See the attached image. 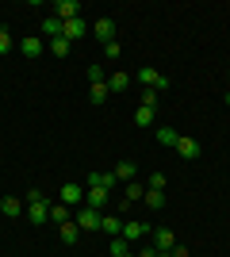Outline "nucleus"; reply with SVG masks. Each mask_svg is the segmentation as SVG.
Instances as JSON below:
<instances>
[{
	"label": "nucleus",
	"instance_id": "f257e3e1",
	"mask_svg": "<svg viewBox=\"0 0 230 257\" xmlns=\"http://www.w3.org/2000/svg\"><path fill=\"white\" fill-rule=\"evenodd\" d=\"M153 119H157V92H150V88H146L142 104L134 107V123H138V127H153Z\"/></svg>",
	"mask_w": 230,
	"mask_h": 257
},
{
	"label": "nucleus",
	"instance_id": "f03ea898",
	"mask_svg": "<svg viewBox=\"0 0 230 257\" xmlns=\"http://www.w3.org/2000/svg\"><path fill=\"white\" fill-rule=\"evenodd\" d=\"M134 77H138V85L150 88V92H165V88H169V77L157 73V69H150V65H142V69H138Z\"/></svg>",
	"mask_w": 230,
	"mask_h": 257
},
{
	"label": "nucleus",
	"instance_id": "7ed1b4c3",
	"mask_svg": "<svg viewBox=\"0 0 230 257\" xmlns=\"http://www.w3.org/2000/svg\"><path fill=\"white\" fill-rule=\"evenodd\" d=\"M150 238H153L150 246H157L161 253H173V249H176V234L169 230V226H153V230H150Z\"/></svg>",
	"mask_w": 230,
	"mask_h": 257
},
{
	"label": "nucleus",
	"instance_id": "20e7f679",
	"mask_svg": "<svg viewBox=\"0 0 230 257\" xmlns=\"http://www.w3.org/2000/svg\"><path fill=\"white\" fill-rule=\"evenodd\" d=\"M100 215H104V211H96V207H88V204H81V211H77L73 223L81 226V230H100Z\"/></svg>",
	"mask_w": 230,
	"mask_h": 257
},
{
	"label": "nucleus",
	"instance_id": "39448f33",
	"mask_svg": "<svg viewBox=\"0 0 230 257\" xmlns=\"http://www.w3.org/2000/svg\"><path fill=\"white\" fill-rule=\"evenodd\" d=\"M108 200H111V192L104 188V184H88V192H85V204H88V207L104 211V207H108Z\"/></svg>",
	"mask_w": 230,
	"mask_h": 257
},
{
	"label": "nucleus",
	"instance_id": "423d86ee",
	"mask_svg": "<svg viewBox=\"0 0 230 257\" xmlns=\"http://www.w3.org/2000/svg\"><path fill=\"white\" fill-rule=\"evenodd\" d=\"M58 200H62L66 207H77V204H85V188H81L77 181H69V184H62V192H58Z\"/></svg>",
	"mask_w": 230,
	"mask_h": 257
},
{
	"label": "nucleus",
	"instance_id": "0eeeda50",
	"mask_svg": "<svg viewBox=\"0 0 230 257\" xmlns=\"http://www.w3.org/2000/svg\"><path fill=\"white\" fill-rule=\"evenodd\" d=\"M54 16L62 23H69V20H77V16H81V4H77V0H54Z\"/></svg>",
	"mask_w": 230,
	"mask_h": 257
},
{
	"label": "nucleus",
	"instance_id": "6e6552de",
	"mask_svg": "<svg viewBox=\"0 0 230 257\" xmlns=\"http://www.w3.org/2000/svg\"><path fill=\"white\" fill-rule=\"evenodd\" d=\"M92 35H96V39H100L104 46H108V43H115V23H111L108 16H104V20H96V23H92Z\"/></svg>",
	"mask_w": 230,
	"mask_h": 257
},
{
	"label": "nucleus",
	"instance_id": "1a4fd4ad",
	"mask_svg": "<svg viewBox=\"0 0 230 257\" xmlns=\"http://www.w3.org/2000/svg\"><path fill=\"white\" fill-rule=\"evenodd\" d=\"M173 150L180 154V158L196 161V158H199V142H196V139H188V135H180V139H176V146H173Z\"/></svg>",
	"mask_w": 230,
	"mask_h": 257
},
{
	"label": "nucleus",
	"instance_id": "9d476101",
	"mask_svg": "<svg viewBox=\"0 0 230 257\" xmlns=\"http://www.w3.org/2000/svg\"><path fill=\"white\" fill-rule=\"evenodd\" d=\"M127 88H131V73H119V69L108 73V92L111 96H119V92H127Z\"/></svg>",
	"mask_w": 230,
	"mask_h": 257
},
{
	"label": "nucleus",
	"instance_id": "9b49d317",
	"mask_svg": "<svg viewBox=\"0 0 230 257\" xmlns=\"http://www.w3.org/2000/svg\"><path fill=\"white\" fill-rule=\"evenodd\" d=\"M153 226H146V223H138V219H134V223H123V238H127V242H142L146 234H150Z\"/></svg>",
	"mask_w": 230,
	"mask_h": 257
},
{
	"label": "nucleus",
	"instance_id": "f8f14e48",
	"mask_svg": "<svg viewBox=\"0 0 230 257\" xmlns=\"http://www.w3.org/2000/svg\"><path fill=\"white\" fill-rule=\"evenodd\" d=\"M100 230L111 234V238H119L123 234V219H119V215H100Z\"/></svg>",
	"mask_w": 230,
	"mask_h": 257
},
{
	"label": "nucleus",
	"instance_id": "ddd939ff",
	"mask_svg": "<svg viewBox=\"0 0 230 257\" xmlns=\"http://www.w3.org/2000/svg\"><path fill=\"white\" fill-rule=\"evenodd\" d=\"M0 211L8 215V219H20L23 215V200L20 196H4V200H0Z\"/></svg>",
	"mask_w": 230,
	"mask_h": 257
},
{
	"label": "nucleus",
	"instance_id": "4468645a",
	"mask_svg": "<svg viewBox=\"0 0 230 257\" xmlns=\"http://www.w3.org/2000/svg\"><path fill=\"white\" fill-rule=\"evenodd\" d=\"M58 234H62V242H66V246H77V238H81V226H77L73 219H69V223H62V226H58Z\"/></svg>",
	"mask_w": 230,
	"mask_h": 257
},
{
	"label": "nucleus",
	"instance_id": "2eb2a0df",
	"mask_svg": "<svg viewBox=\"0 0 230 257\" xmlns=\"http://www.w3.org/2000/svg\"><path fill=\"white\" fill-rule=\"evenodd\" d=\"M50 223H54V226L69 223V207L62 204V200H50Z\"/></svg>",
	"mask_w": 230,
	"mask_h": 257
},
{
	"label": "nucleus",
	"instance_id": "dca6fc26",
	"mask_svg": "<svg viewBox=\"0 0 230 257\" xmlns=\"http://www.w3.org/2000/svg\"><path fill=\"white\" fill-rule=\"evenodd\" d=\"M62 31H66V23L58 20V16H46V20H43V35H50V39H62Z\"/></svg>",
	"mask_w": 230,
	"mask_h": 257
},
{
	"label": "nucleus",
	"instance_id": "f3484780",
	"mask_svg": "<svg viewBox=\"0 0 230 257\" xmlns=\"http://www.w3.org/2000/svg\"><path fill=\"white\" fill-rule=\"evenodd\" d=\"M81 35H85V20L77 16V20H69V23H66V31H62V39H69V43H77Z\"/></svg>",
	"mask_w": 230,
	"mask_h": 257
},
{
	"label": "nucleus",
	"instance_id": "a211bd4d",
	"mask_svg": "<svg viewBox=\"0 0 230 257\" xmlns=\"http://www.w3.org/2000/svg\"><path fill=\"white\" fill-rule=\"evenodd\" d=\"M20 50H23V58H39V54L46 50V43H43V39H23Z\"/></svg>",
	"mask_w": 230,
	"mask_h": 257
},
{
	"label": "nucleus",
	"instance_id": "6ab92c4d",
	"mask_svg": "<svg viewBox=\"0 0 230 257\" xmlns=\"http://www.w3.org/2000/svg\"><path fill=\"white\" fill-rule=\"evenodd\" d=\"M134 173H138V165H134V161H119V165H115V181H127V184H131Z\"/></svg>",
	"mask_w": 230,
	"mask_h": 257
},
{
	"label": "nucleus",
	"instance_id": "aec40b11",
	"mask_svg": "<svg viewBox=\"0 0 230 257\" xmlns=\"http://www.w3.org/2000/svg\"><path fill=\"white\" fill-rule=\"evenodd\" d=\"M153 139L161 142V146H176V139H180V135H176L173 127H157V131H153Z\"/></svg>",
	"mask_w": 230,
	"mask_h": 257
},
{
	"label": "nucleus",
	"instance_id": "412c9836",
	"mask_svg": "<svg viewBox=\"0 0 230 257\" xmlns=\"http://www.w3.org/2000/svg\"><path fill=\"white\" fill-rule=\"evenodd\" d=\"M142 200H146V207H153V211H161V207H165V192H153V188H146Z\"/></svg>",
	"mask_w": 230,
	"mask_h": 257
},
{
	"label": "nucleus",
	"instance_id": "4be33fe9",
	"mask_svg": "<svg viewBox=\"0 0 230 257\" xmlns=\"http://www.w3.org/2000/svg\"><path fill=\"white\" fill-rule=\"evenodd\" d=\"M108 96H111V92H108V81H104V85H92V88H88V100H92V104H104Z\"/></svg>",
	"mask_w": 230,
	"mask_h": 257
},
{
	"label": "nucleus",
	"instance_id": "5701e85b",
	"mask_svg": "<svg viewBox=\"0 0 230 257\" xmlns=\"http://www.w3.org/2000/svg\"><path fill=\"white\" fill-rule=\"evenodd\" d=\"M127 253H131V242H127V238H111V257H127Z\"/></svg>",
	"mask_w": 230,
	"mask_h": 257
},
{
	"label": "nucleus",
	"instance_id": "b1692460",
	"mask_svg": "<svg viewBox=\"0 0 230 257\" xmlns=\"http://www.w3.org/2000/svg\"><path fill=\"white\" fill-rule=\"evenodd\" d=\"M108 73H104V65H88V85H104Z\"/></svg>",
	"mask_w": 230,
	"mask_h": 257
},
{
	"label": "nucleus",
	"instance_id": "393cba45",
	"mask_svg": "<svg viewBox=\"0 0 230 257\" xmlns=\"http://www.w3.org/2000/svg\"><path fill=\"white\" fill-rule=\"evenodd\" d=\"M46 46L54 50V58H66V54H69V39H50Z\"/></svg>",
	"mask_w": 230,
	"mask_h": 257
},
{
	"label": "nucleus",
	"instance_id": "a878e982",
	"mask_svg": "<svg viewBox=\"0 0 230 257\" xmlns=\"http://www.w3.org/2000/svg\"><path fill=\"white\" fill-rule=\"evenodd\" d=\"M142 196H146V188H142L138 181H131V184H127V196H123V200L131 204V200H142Z\"/></svg>",
	"mask_w": 230,
	"mask_h": 257
},
{
	"label": "nucleus",
	"instance_id": "bb28decb",
	"mask_svg": "<svg viewBox=\"0 0 230 257\" xmlns=\"http://www.w3.org/2000/svg\"><path fill=\"white\" fill-rule=\"evenodd\" d=\"M150 188L153 192H165V173H150Z\"/></svg>",
	"mask_w": 230,
	"mask_h": 257
},
{
	"label": "nucleus",
	"instance_id": "cd10ccee",
	"mask_svg": "<svg viewBox=\"0 0 230 257\" xmlns=\"http://www.w3.org/2000/svg\"><path fill=\"white\" fill-rule=\"evenodd\" d=\"M12 46H16V39H12V35H8V31H0V54H8V50H12Z\"/></svg>",
	"mask_w": 230,
	"mask_h": 257
},
{
	"label": "nucleus",
	"instance_id": "c85d7f7f",
	"mask_svg": "<svg viewBox=\"0 0 230 257\" xmlns=\"http://www.w3.org/2000/svg\"><path fill=\"white\" fill-rule=\"evenodd\" d=\"M134 257H169V253H161L157 246H142V253H134Z\"/></svg>",
	"mask_w": 230,
	"mask_h": 257
},
{
	"label": "nucleus",
	"instance_id": "c756f323",
	"mask_svg": "<svg viewBox=\"0 0 230 257\" xmlns=\"http://www.w3.org/2000/svg\"><path fill=\"white\" fill-rule=\"evenodd\" d=\"M104 54H108L111 62H115V58H119V54H123V46H119V43H108V46H104Z\"/></svg>",
	"mask_w": 230,
	"mask_h": 257
},
{
	"label": "nucleus",
	"instance_id": "7c9ffc66",
	"mask_svg": "<svg viewBox=\"0 0 230 257\" xmlns=\"http://www.w3.org/2000/svg\"><path fill=\"white\" fill-rule=\"evenodd\" d=\"M226 104H230V88H226Z\"/></svg>",
	"mask_w": 230,
	"mask_h": 257
},
{
	"label": "nucleus",
	"instance_id": "2f4dec72",
	"mask_svg": "<svg viewBox=\"0 0 230 257\" xmlns=\"http://www.w3.org/2000/svg\"><path fill=\"white\" fill-rule=\"evenodd\" d=\"M0 31H4V23H0Z\"/></svg>",
	"mask_w": 230,
	"mask_h": 257
},
{
	"label": "nucleus",
	"instance_id": "473e14b6",
	"mask_svg": "<svg viewBox=\"0 0 230 257\" xmlns=\"http://www.w3.org/2000/svg\"><path fill=\"white\" fill-rule=\"evenodd\" d=\"M127 257H134V253H127Z\"/></svg>",
	"mask_w": 230,
	"mask_h": 257
}]
</instances>
